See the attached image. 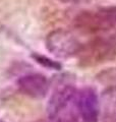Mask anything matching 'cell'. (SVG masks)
<instances>
[{"label":"cell","mask_w":116,"mask_h":122,"mask_svg":"<svg viewBox=\"0 0 116 122\" xmlns=\"http://www.w3.org/2000/svg\"><path fill=\"white\" fill-rule=\"evenodd\" d=\"M116 25V6L86 10L74 20V26L84 34L105 33Z\"/></svg>","instance_id":"2"},{"label":"cell","mask_w":116,"mask_h":122,"mask_svg":"<svg viewBox=\"0 0 116 122\" xmlns=\"http://www.w3.org/2000/svg\"><path fill=\"white\" fill-rule=\"evenodd\" d=\"M35 122H47V121H45V120H38V121H35Z\"/></svg>","instance_id":"11"},{"label":"cell","mask_w":116,"mask_h":122,"mask_svg":"<svg viewBox=\"0 0 116 122\" xmlns=\"http://www.w3.org/2000/svg\"><path fill=\"white\" fill-rule=\"evenodd\" d=\"M76 110L84 122H98L101 110L99 98L94 89L84 87L77 92Z\"/></svg>","instance_id":"5"},{"label":"cell","mask_w":116,"mask_h":122,"mask_svg":"<svg viewBox=\"0 0 116 122\" xmlns=\"http://www.w3.org/2000/svg\"><path fill=\"white\" fill-rule=\"evenodd\" d=\"M33 58L37 61L39 64H41L42 66L50 68V69H55V70H59L61 69V64L56 62L52 59L48 58L46 56L40 55V54H33Z\"/></svg>","instance_id":"8"},{"label":"cell","mask_w":116,"mask_h":122,"mask_svg":"<svg viewBox=\"0 0 116 122\" xmlns=\"http://www.w3.org/2000/svg\"><path fill=\"white\" fill-rule=\"evenodd\" d=\"M46 47L49 52L59 58H69L79 55L83 44L69 30H56L47 36Z\"/></svg>","instance_id":"4"},{"label":"cell","mask_w":116,"mask_h":122,"mask_svg":"<svg viewBox=\"0 0 116 122\" xmlns=\"http://www.w3.org/2000/svg\"><path fill=\"white\" fill-rule=\"evenodd\" d=\"M49 86L47 77L40 73L26 74L17 81L19 92L33 99H43L48 93Z\"/></svg>","instance_id":"6"},{"label":"cell","mask_w":116,"mask_h":122,"mask_svg":"<svg viewBox=\"0 0 116 122\" xmlns=\"http://www.w3.org/2000/svg\"><path fill=\"white\" fill-rule=\"evenodd\" d=\"M77 56L84 66H95L113 60L116 57V35L95 37L83 44Z\"/></svg>","instance_id":"1"},{"label":"cell","mask_w":116,"mask_h":122,"mask_svg":"<svg viewBox=\"0 0 116 122\" xmlns=\"http://www.w3.org/2000/svg\"><path fill=\"white\" fill-rule=\"evenodd\" d=\"M77 91L71 85H63L54 92L48 103V115L56 122L76 119Z\"/></svg>","instance_id":"3"},{"label":"cell","mask_w":116,"mask_h":122,"mask_svg":"<svg viewBox=\"0 0 116 122\" xmlns=\"http://www.w3.org/2000/svg\"><path fill=\"white\" fill-rule=\"evenodd\" d=\"M100 110L107 122H116V86L107 87L102 93Z\"/></svg>","instance_id":"7"},{"label":"cell","mask_w":116,"mask_h":122,"mask_svg":"<svg viewBox=\"0 0 116 122\" xmlns=\"http://www.w3.org/2000/svg\"><path fill=\"white\" fill-rule=\"evenodd\" d=\"M59 1L64 2V3H71V4H79V3L90 2L92 0H59Z\"/></svg>","instance_id":"9"},{"label":"cell","mask_w":116,"mask_h":122,"mask_svg":"<svg viewBox=\"0 0 116 122\" xmlns=\"http://www.w3.org/2000/svg\"><path fill=\"white\" fill-rule=\"evenodd\" d=\"M63 122H79V121H77V119H69V120H65Z\"/></svg>","instance_id":"10"}]
</instances>
